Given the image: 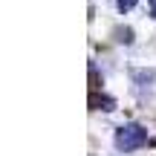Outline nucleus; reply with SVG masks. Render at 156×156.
I'll use <instances>...</instances> for the list:
<instances>
[{
    "label": "nucleus",
    "instance_id": "3",
    "mask_svg": "<svg viewBox=\"0 0 156 156\" xmlns=\"http://www.w3.org/2000/svg\"><path fill=\"white\" fill-rule=\"evenodd\" d=\"M151 15L156 17V0H151Z\"/></svg>",
    "mask_w": 156,
    "mask_h": 156
},
{
    "label": "nucleus",
    "instance_id": "1",
    "mask_svg": "<svg viewBox=\"0 0 156 156\" xmlns=\"http://www.w3.org/2000/svg\"><path fill=\"white\" fill-rule=\"evenodd\" d=\"M145 142H147V130L142 127V124H136V122L122 124V127L116 130V147H119V151H124V153L139 151Z\"/></svg>",
    "mask_w": 156,
    "mask_h": 156
},
{
    "label": "nucleus",
    "instance_id": "2",
    "mask_svg": "<svg viewBox=\"0 0 156 156\" xmlns=\"http://www.w3.org/2000/svg\"><path fill=\"white\" fill-rule=\"evenodd\" d=\"M116 6H119L122 12H130V9L136 6V0H116Z\"/></svg>",
    "mask_w": 156,
    "mask_h": 156
}]
</instances>
